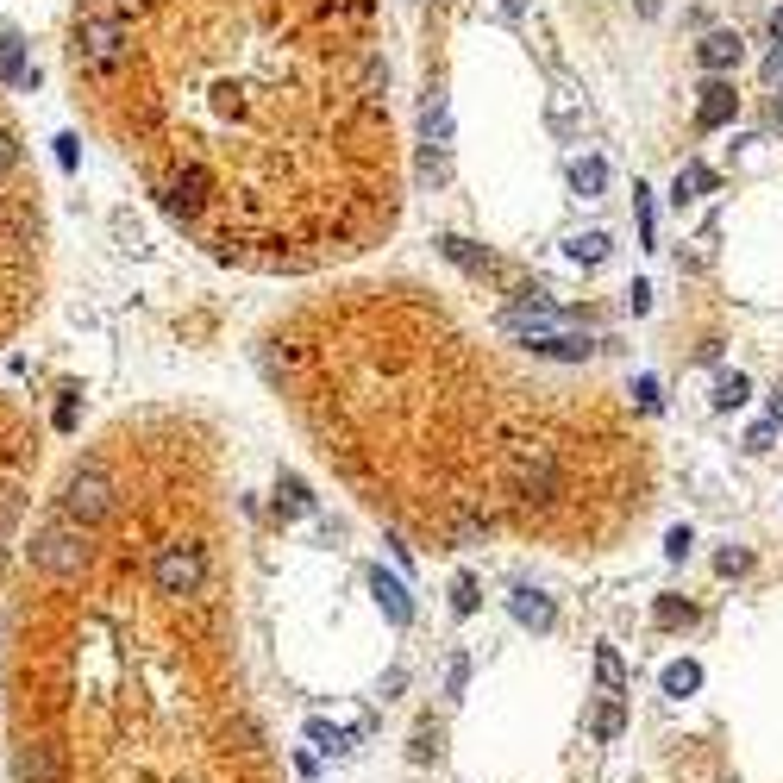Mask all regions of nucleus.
Returning a JSON list of instances; mask_svg holds the SVG:
<instances>
[{
  "label": "nucleus",
  "instance_id": "nucleus-1",
  "mask_svg": "<svg viewBox=\"0 0 783 783\" xmlns=\"http://www.w3.org/2000/svg\"><path fill=\"white\" fill-rule=\"evenodd\" d=\"M69 101L195 251L320 276L401 220L376 0H76Z\"/></svg>",
  "mask_w": 783,
  "mask_h": 783
},
{
  "label": "nucleus",
  "instance_id": "nucleus-2",
  "mask_svg": "<svg viewBox=\"0 0 783 783\" xmlns=\"http://www.w3.org/2000/svg\"><path fill=\"white\" fill-rule=\"evenodd\" d=\"M257 364L345 477L439 483L452 539L489 533L502 508L558 514L583 495V470L614 477L639 458L608 401L520 370L420 282L295 301L264 326Z\"/></svg>",
  "mask_w": 783,
  "mask_h": 783
},
{
  "label": "nucleus",
  "instance_id": "nucleus-3",
  "mask_svg": "<svg viewBox=\"0 0 783 783\" xmlns=\"http://www.w3.org/2000/svg\"><path fill=\"white\" fill-rule=\"evenodd\" d=\"M51 295V207L13 101L0 94V351L19 345Z\"/></svg>",
  "mask_w": 783,
  "mask_h": 783
},
{
  "label": "nucleus",
  "instance_id": "nucleus-4",
  "mask_svg": "<svg viewBox=\"0 0 783 783\" xmlns=\"http://www.w3.org/2000/svg\"><path fill=\"white\" fill-rule=\"evenodd\" d=\"M44 470V426L13 389H0V589L19 564V539L32 527V489Z\"/></svg>",
  "mask_w": 783,
  "mask_h": 783
},
{
  "label": "nucleus",
  "instance_id": "nucleus-5",
  "mask_svg": "<svg viewBox=\"0 0 783 783\" xmlns=\"http://www.w3.org/2000/svg\"><path fill=\"white\" fill-rule=\"evenodd\" d=\"M733 107H740V94H733L727 82H708V88H702V101H696V126H702V132L727 126V120H733Z\"/></svg>",
  "mask_w": 783,
  "mask_h": 783
},
{
  "label": "nucleus",
  "instance_id": "nucleus-6",
  "mask_svg": "<svg viewBox=\"0 0 783 783\" xmlns=\"http://www.w3.org/2000/svg\"><path fill=\"white\" fill-rule=\"evenodd\" d=\"M696 57H702V69H715V76H721V69L740 63V32H708L696 44Z\"/></svg>",
  "mask_w": 783,
  "mask_h": 783
},
{
  "label": "nucleus",
  "instance_id": "nucleus-7",
  "mask_svg": "<svg viewBox=\"0 0 783 783\" xmlns=\"http://www.w3.org/2000/svg\"><path fill=\"white\" fill-rule=\"evenodd\" d=\"M708 182H715V176H708L702 163H683V170H677V195H671V201H677V207H683V201H696Z\"/></svg>",
  "mask_w": 783,
  "mask_h": 783
},
{
  "label": "nucleus",
  "instance_id": "nucleus-8",
  "mask_svg": "<svg viewBox=\"0 0 783 783\" xmlns=\"http://www.w3.org/2000/svg\"><path fill=\"white\" fill-rule=\"evenodd\" d=\"M514 614H520L527 627H545V621H552V602L533 596V589H520V596H514Z\"/></svg>",
  "mask_w": 783,
  "mask_h": 783
},
{
  "label": "nucleus",
  "instance_id": "nucleus-9",
  "mask_svg": "<svg viewBox=\"0 0 783 783\" xmlns=\"http://www.w3.org/2000/svg\"><path fill=\"white\" fill-rule=\"evenodd\" d=\"M602 182H608V170H602L596 157H583L577 170H571V188H577V195H602Z\"/></svg>",
  "mask_w": 783,
  "mask_h": 783
},
{
  "label": "nucleus",
  "instance_id": "nucleus-10",
  "mask_svg": "<svg viewBox=\"0 0 783 783\" xmlns=\"http://www.w3.org/2000/svg\"><path fill=\"white\" fill-rule=\"evenodd\" d=\"M746 395H752V383H746L740 370H733V376H721V389H715V401H721V408H740Z\"/></svg>",
  "mask_w": 783,
  "mask_h": 783
},
{
  "label": "nucleus",
  "instance_id": "nucleus-11",
  "mask_svg": "<svg viewBox=\"0 0 783 783\" xmlns=\"http://www.w3.org/2000/svg\"><path fill=\"white\" fill-rule=\"evenodd\" d=\"M376 596L389 602V614H395V621H408V596H401V583H389L383 571H376Z\"/></svg>",
  "mask_w": 783,
  "mask_h": 783
},
{
  "label": "nucleus",
  "instance_id": "nucleus-12",
  "mask_svg": "<svg viewBox=\"0 0 783 783\" xmlns=\"http://www.w3.org/2000/svg\"><path fill=\"white\" fill-rule=\"evenodd\" d=\"M614 733H621V702L608 696V702L596 708V740H614Z\"/></svg>",
  "mask_w": 783,
  "mask_h": 783
},
{
  "label": "nucleus",
  "instance_id": "nucleus-13",
  "mask_svg": "<svg viewBox=\"0 0 783 783\" xmlns=\"http://www.w3.org/2000/svg\"><path fill=\"white\" fill-rule=\"evenodd\" d=\"M596 677H602V683H608V690H621V658H614V652H608V646H602V652H596Z\"/></svg>",
  "mask_w": 783,
  "mask_h": 783
},
{
  "label": "nucleus",
  "instance_id": "nucleus-14",
  "mask_svg": "<svg viewBox=\"0 0 783 783\" xmlns=\"http://www.w3.org/2000/svg\"><path fill=\"white\" fill-rule=\"evenodd\" d=\"M664 683H671V696L696 690V664H671V677H664Z\"/></svg>",
  "mask_w": 783,
  "mask_h": 783
},
{
  "label": "nucleus",
  "instance_id": "nucleus-15",
  "mask_svg": "<svg viewBox=\"0 0 783 783\" xmlns=\"http://www.w3.org/2000/svg\"><path fill=\"white\" fill-rule=\"evenodd\" d=\"M571 251H577V257H589V264H596V257L608 251V239H602V232H583V239H577Z\"/></svg>",
  "mask_w": 783,
  "mask_h": 783
},
{
  "label": "nucleus",
  "instance_id": "nucleus-16",
  "mask_svg": "<svg viewBox=\"0 0 783 783\" xmlns=\"http://www.w3.org/2000/svg\"><path fill=\"white\" fill-rule=\"evenodd\" d=\"M464 677H470V664H464V658H452V664H445V690H452V696L464 690Z\"/></svg>",
  "mask_w": 783,
  "mask_h": 783
},
{
  "label": "nucleus",
  "instance_id": "nucleus-17",
  "mask_svg": "<svg viewBox=\"0 0 783 783\" xmlns=\"http://www.w3.org/2000/svg\"><path fill=\"white\" fill-rule=\"evenodd\" d=\"M658 621L677 627V621H690V608H683V602H658Z\"/></svg>",
  "mask_w": 783,
  "mask_h": 783
},
{
  "label": "nucleus",
  "instance_id": "nucleus-18",
  "mask_svg": "<svg viewBox=\"0 0 783 783\" xmlns=\"http://www.w3.org/2000/svg\"><path fill=\"white\" fill-rule=\"evenodd\" d=\"M633 395H639V408H646V414L658 408V383H652V376H639V389H633Z\"/></svg>",
  "mask_w": 783,
  "mask_h": 783
},
{
  "label": "nucleus",
  "instance_id": "nucleus-19",
  "mask_svg": "<svg viewBox=\"0 0 783 783\" xmlns=\"http://www.w3.org/2000/svg\"><path fill=\"white\" fill-rule=\"evenodd\" d=\"M771 439H777V426H752L746 445H752V452H771Z\"/></svg>",
  "mask_w": 783,
  "mask_h": 783
},
{
  "label": "nucleus",
  "instance_id": "nucleus-20",
  "mask_svg": "<svg viewBox=\"0 0 783 783\" xmlns=\"http://www.w3.org/2000/svg\"><path fill=\"white\" fill-rule=\"evenodd\" d=\"M765 76H771V82H783V51H777V57L765 63Z\"/></svg>",
  "mask_w": 783,
  "mask_h": 783
},
{
  "label": "nucleus",
  "instance_id": "nucleus-21",
  "mask_svg": "<svg viewBox=\"0 0 783 783\" xmlns=\"http://www.w3.org/2000/svg\"><path fill=\"white\" fill-rule=\"evenodd\" d=\"M771 32H777V51H783V7H777V19H771Z\"/></svg>",
  "mask_w": 783,
  "mask_h": 783
},
{
  "label": "nucleus",
  "instance_id": "nucleus-22",
  "mask_svg": "<svg viewBox=\"0 0 783 783\" xmlns=\"http://www.w3.org/2000/svg\"><path fill=\"white\" fill-rule=\"evenodd\" d=\"M771 120H777V126H783V94H777V101H771Z\"/></svg>",
  "mask_w": 783,
  "mask_h": 783
},
{
  "label": "nucleus",
  "instance_id": "nucleus-23",
  "mask_svg": "<svg viewBox=\"0 0 783 783\" xmlns=\"http://www.w3.org/2000/svg\"><path fill=\"white\" fill-rule=\"evenodd\" d=\"M771 408H777V420H783V389H777V395H771Z\"/></svg>",
  "mask_w": 783,
  "mask_h": 783
}]
</instances>
